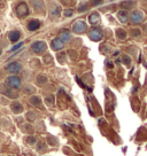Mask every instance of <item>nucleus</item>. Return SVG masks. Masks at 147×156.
Returning a JSON list of instances; mask_svg holds the SVG:
<instances>
[{"instance_id":"1","label":"nucleus","mask_w":147,"mask_h":156,"mask_svg":"<svg viewBox=\"0 0 147 156\" xmlns=\"http://www.w3.org/2000/svg\"><path fill=\"white\" fill-rule=\"evenodd\" d=\"M31 49L34 51V53L40 54V53H43L45 49H46V44H45L44 41H36V43L32 44Z\"/></svg>"},{"instance_id":"2","label":"nucleus","mask_w":147,"mask_h":156,"mask_svg":"<svg viewBox=\"0 0 147 156\" xmlns=\"http://www.w3.org/2000/svg\"><path fill=\"white\" fill-rule=\"evenodd\" d=\"M7 84L12 88H19L21 86V79L17 76H10L7 79Z\"/></svg>"},{"instance_id":"3","label":"nucleus","mask_w":147,"mask_h":156,"mask_svg":"<svg viewBox=\"0 0 147 156\" xmlns=\"http://www.w3.org/2000/svg\"><path fill=\"white\" fill-rule=\"evenodd\" d=\"M6 69H7V71H9V73H19V71H21V64L19 63V62H12V63L8 64V66L6 67Z\"/></svg>"},{"instance_id":"4","label":"nucleus","mask_w":147,"mask_h":156,"mask_svg":"<svg viewBox=\"0 0 147 156\" xmlns=\"http://www.w3.org/2000/svg\"><path fill=\"white\" fill-rule=\"evenodd\" d=\"M16 13H17L19 16H25V15H28V13H29L28 6L25 5V4H20V5L17 6V8H16Z\"/></svg>"},{"instance_id":"5","label":"nucleus","mask_w":147,"mask_h":156,"mask_svg":"<svg viewBox=\"0 0 147 156\" xmlns=\"http://www.w3.org/2000/svg\"><path fill=\"white\" fill-rule=\"evenodd\" d=\"M85 28H86V25H85V23H84L83 21H78V22H76L73 27L74 31H75V32H77V34H82L84 30H85Z\"/></svg>"},{"instance_id":"6","label":"nucleus","mask_w":147,"mask_h":156,"mask_svg":"<svg viewBox=\"0 0 147 156\" xmlns=\"http://www.w3.org/2000/svg\"><path fill=\"white\" fill-rule=\"evenodd\" d=\"M90 37L93 40H100V39L102 38V32L99 29H93L90 32Z\"/></svg>"},{"instance_id":"7","label":"nucleus","mask_w":147,"mask_h":156,"mask_svg":"<svg viewBox=\"0 0 147 156\" xmlns=\"http://www.w3.org/2000/svg\"><path fill=\"white\" fill-rule=\"evenodd\" d=\"M40 27V22L38 20H32V21H30L29 24H28V29L31 30V31H34V30L39 29Z\"/></svg>"},{"instance_id":"8","label":"nucleus","mask_w":147,"mask_h":156,"mask_svg":"<svg viewBox=\"0 0 147 156\" xmlns=\"http://www.w3.org/2000/svg\"><path fill=\"white\" fill-rule=\"evenodd\" d=\"M52 47H53V49H55V51H59V49H61L62 47H63L62 40H61L60 38L54 39L53 41H52Z\"/></svg>"},{"instance_id":"9","label":"nucleus","mask_w":147,"mask_h":156,"mask_svg":"<svg viewBox=\"0 0 147 156\" xmlns=\"http://www.w3.org/2000/svg\"><path fill=\"white\" fill-rule=\"evenodd\" d=\"M21 37V34L20 31H17V30H14V31H12L9 34V40L12 43H15V41H17Z\"/></svg>"},{"instance_id":"10","label":"nucleus","mask_w":147,"mask_h":156,"mask_svg":"<svg viewBox=\"0 0 147 156\" xmlns=\"http://www.w3.org/2000/svg\"><path fill=\"white\" fill-rule=\"evenodd\" d=\"M131 19H132V22L134 23H139L142 20V14L139 13V12H134L132 15H131Z\"/></svg>"},{"instance_id":"11","label":"nucleus","mask_w":147,"mask_h":156,"mask_svg":"<svg viewBox=\"0 0 147 156\" xmlns=\"http://www.w3.org/2000/svg\"><path fill=\"white\" fill-rule=\"evenodd\" d=\"M60 37H61V40H62V41H68L69 39L71 38L69 31H62V32L60 34Z\"/></svg>"},{"instance_id":"12","label":"nucleus","mask_w":147,"mask_h":156,"mask_svg":"<svg viewBox=\"0 0 147 156\" xmlns=\"http://www.w3.org/2000/svg\"><path fill=\"white\" fill-rule=\"evenodd\" d=\"M88 20H90V23H91V24H95V23H98L99 22V15L94 13V14H92L91 16H90V19Z\"/></svg>"},{"instance_id":"13","label":"nucleus","mask_w":147,"mask_h":156,"mask_svg":"<svg viewBox=\"0 0 147 156\" xmlns=\"http://www.w3.org/2000/svg\"><path fill=\"white\" fill-rule=\"evenodd\" d=\"M118 19H120L121 22H127V14L125 12H120V13H118Z\"/></svg>"},{"instance_id":"14","label":"nucleus","mask_w":147,"mask_h":156,"mask_svg":"<svg viewBox=\"0 0 147 156\" xmlns=\"http://www.w3.org/2000/svg\"><path fill=\"white\" fill-rule=\"evenodd\" d=\"M12 109H13V112H22V107H21V105L20 103H16V102L12 106Z\"/></svg>"},{"instance_id":"15","label":"nucleus","mask_w":147,"mask_h":156,"mask_svg":"<svg viewBox=\"0 0 147 156\" xmlns=\"http://www.w3.org/2000/svg\"><path fill=\"white\" fill-rule=\"evenodd\" d=\"M22 45H23V43H20V44H17V45H15L14 47H13V48L10 49V51H12V52H14V51H16V49H19L21 47V46H22Z\"/></svg>"},{"instance_id":"16","label":"nucleus","mask_w":147,"mask_h":156,"mask_svg":"<svg viewBox=\"0 0 147 156\" xmlns=\"http://www.w3.org/2000/svg\"><path fill=\"white\" fill-rule=\"evenodd\" d=\"M71 14H73L71 9H70V12H66V16H68V15H71Z\"/></svg>"},{"instance_id":"17","label":"nucleus","mask_w":147,"mask_h":156,"mask_svg":"<svg viewBox=\"0 0 147 156\" xmlns=\"http://www.w3.org/2000/svg\"><path fill=\"white\" fill-rule=\"evenodd\" d=\"M0 53H1V51H0Z\"/></svg>"}]
</instances>
